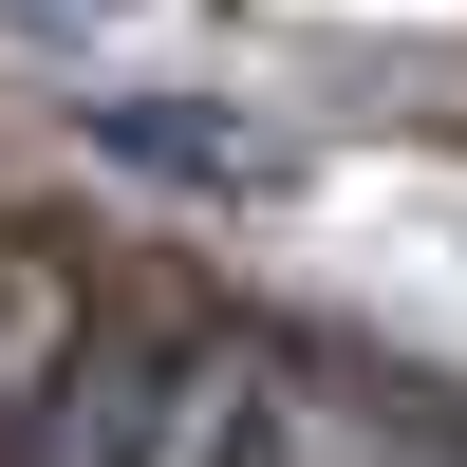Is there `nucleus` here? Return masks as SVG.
<instances>
[{
  "mask_svg": "<svg viewBox=\"0 0 467 467\" xmlns=\"http://www.w3.org/2000/svg\"><path fill=\"white\" fill-rule=\"evenodd\" d=\"M19 19H112V0H19Z\"/></svg>",
  "mask_w": 467,
  "mask_h": 467,
  "instance_id": "3",
  "label": "nucleus"
},
{
  "mask_svg": "<svg viewBox=\"0 0 467 467\" xmlns=\"http://www.w3.org/2000/svg\"><path fill=\"white\" fill-rule=\"evenodd\" d=\"M299 449H318L299 356L206 337V318H112L37 393V467H299Z\"/></svg>",
  "mask_w": 467,
  "mask_h": 467,
  "instance_id": "1",
  "label": "nucleus"
},
{
  "mask_svg": "<svg viewBox=\"0 0 467 467\" xmlns=\"http://www.w3.org/2000/svg\"><path fill=\"white\" fill-rule=\"evenodd\" d=\"M94 150L112 169H169V187H299V131H224V94H94Z\"/></svg>",
  "mask_w": 467,
  "mask_h": 467,
  "instance_id": "2",
  "label": "nucleus"
}]
</instances>
